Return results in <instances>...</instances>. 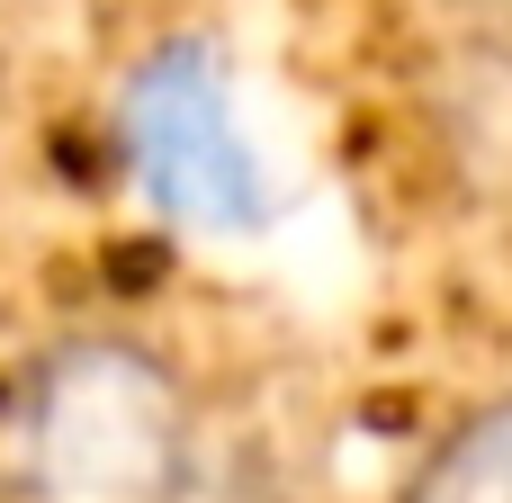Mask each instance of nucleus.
<instances>
[{
  "instance_id": "20e7f679",
  "label": "nucleus",
  "mask_w": 512,
  "mask_h": 503,
  "mask_svg": "<svg viewBox=\"0 0 512 503\" xmlns=\"http://www.w3.org/2000/svg\"><path fill=\"white\" fill-rule=\"evenodd\" d=\"M450 36H512V0H432Z\"/></svg>"
},
{
  "instance_id": "f03ea898",
  "label": "nucleus",
  "mask_w": 512,
  "mask_h": 503,
  "mask_svg": "<svg viewBox=\"0 0 512 503\" xmlns=\"http://www.w3.org/2000/svg\"><path fill=\"white\" fill-rule=\"evenodd\" d=\"M117 144H126L135 189L162 216H180V225H252L261 216V171L234 126L225 63L207 45H162L126 72Z\"/></svg>"
},
{
  "instance_id": "7ed1b4c3",
  "label": "nucleus",
  "mask_w": 512,
  "mask_h": 503,
  "mask_svg": "<svg viewBox=\"0 0 512 503\" xmlns=\"http://www.w3.org/2000/svg\"><path fill=\"white\" fill-rule=\"evenodd\" d=\"M396 503H512V387L450 414L396 477Z\"/></svg>"
},
{
  "instance_id": "f257e3e1",
  "label": "nucleus",
  "mask_w": 512,
  "mask_h": 503,
  "mask_svg": "<svg viewBox=\"0 0 512 503\" xmlns=\"http://www.w3.org/2000/svg\"><path fill=\"white\" fill-rule=\"evenodd\" d=\"M207 423L189 378L135 333H63L9 405V503H189Z\"/></svg>"
}]
</instances>
